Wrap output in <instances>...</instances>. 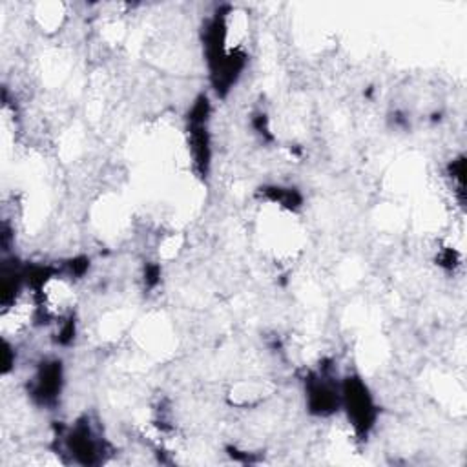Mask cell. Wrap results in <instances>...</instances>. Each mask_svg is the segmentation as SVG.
<instances>
[{"mask_svg":"<svg viewBox=\"0 0 467 467\" xmlns=\"http://www.w3.org/2000/svg\"><path fill=\"white\" fill-rule=\"evenodd\" d=\"M341 403L347 420L358 436H367L376 421V405L367 385L358 376L345 378L341 385Z\"/></svg>","mask_w":467,"mask_h":467,"instance_id":"obj_1","label":"cell"},{"mask_svg":"<svg viewBox=\"0 0 467 467\" xmlns=\"http://www.w3.org/2000/svg\"><path fill=\"white\" fill-rule=\"evenodd\" d=\"M66 447L80 463L99 462L100 451H104V443L99 440L88 420L75 423V427L66 436Z\"/></svg>","mask_w":467,"mask_h":467,"instance_id":"obj_2","label":"cell"},{"mask_svg":"<svg viewBox=\"0 0 467 467\" xmlns=\"http://www.w3.org/2000/svg\"><path fill=\"white\" fill-rule=\"evenodd\" d=\"M62 389V367L60 361H44L31 379V396L42 403L51 405L60 396Z\"/></svg>","mask_w":467,"mask_h":467,"instance_id":"obj_3","label":"cell"}]
</instances>
